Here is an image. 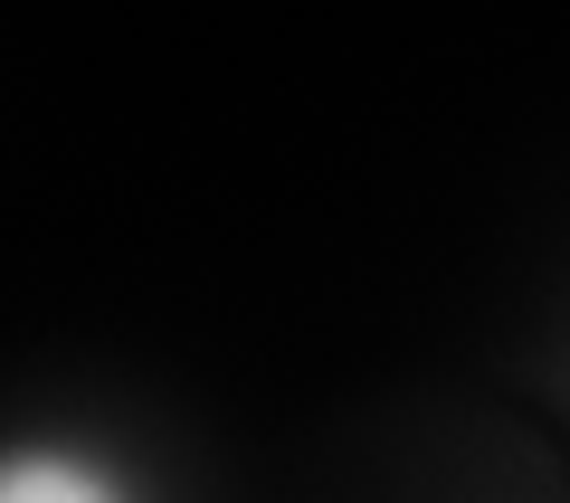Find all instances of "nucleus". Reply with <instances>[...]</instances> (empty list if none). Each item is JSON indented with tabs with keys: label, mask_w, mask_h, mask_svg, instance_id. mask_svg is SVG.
Masks as SVG:
<instances>
[{
	"label": "nucleus",
	"mask_w": 570,
	"mask_h": 503,
	"mask_svg": "<svg viewBox=\"0 0 570 503\" xmlns=\"http://www.w3.org/2000/svg\"><path fill=\"white\" fill-rule=\"evenodd\" d=\"M0 503H142L115 456L77 437H0Z\"/></svg>",
	"instance_id": "obj_1"
}]
</instances>
